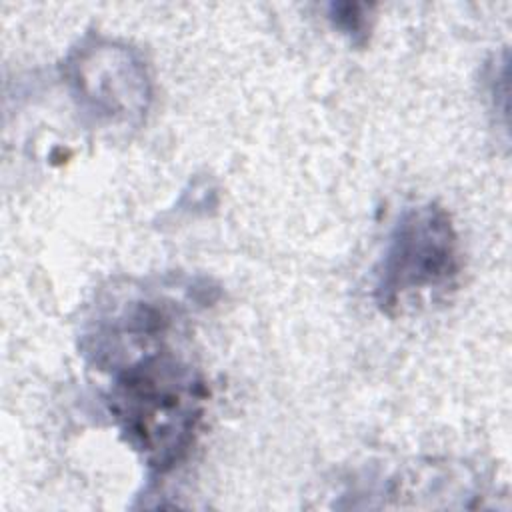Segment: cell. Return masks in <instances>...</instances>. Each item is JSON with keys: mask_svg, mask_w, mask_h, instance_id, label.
<instances>
[{"mask_svg": "<svg viewBox=\"0 0 512 512\" xmlns=\"http://www.w3.org/2000/svg\"><path fill=\"white\" fill-rule=\"evenodd\" d=\"M206 398L200 372L158 344L116 372L108 406L146 466L166 474L192 450Z\"/></svg>", "mask_w": 512, "mask_h": 512, "instance_id": "cell-1", "label": "cell"}, {"mask_svg": "<svg viewBox=\"0 0 512 512\" xmlns=\"http://www.w3.org/2000/svg\"><path fill=\"white\" fill-rule=\"evenodd\" d=\"M330 20L338 30L348 34L354 42H362L366 38V6L362 4H330Z\"/></svg>", "mask_w": 512, "mask_h": 512, "instance_id": "cell-4", "label": "cell"}, {"mask_svg": "<svg viewBox=\"0 0 512 512\" xmlns=\"http://www.w3.org/2000/svg\"><path fill=\"white\" fill-rule=\"evenodd\" d=\"M460 266L450 214L434 202L408 208L376 266V304L386 314H398L422 296L452 288Z\"/></svg>", "mask_w": 512, "mask_h": 512, "instance_id": "cell-2", "label": "cell"}, {"mask_svg": "<svg viewBox=\"0 0 512 512\" xmlns=\"http://www.w3.org/2000/svg\"><path fill=\"white\" fill-rule=\"evenodd\" d=\"M82 110L98 122H138L148 110L150 76L140 56L124 44L92 38L74 48L64 64Z\"/></svg>", "mask_w": 512, "mask_h": 512, "instance_id": "cell-3", "label": "cell"}]
</instances>
